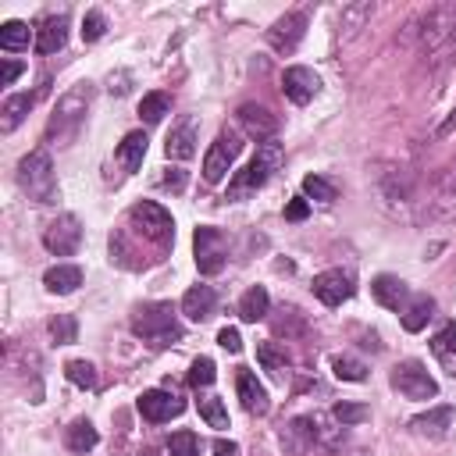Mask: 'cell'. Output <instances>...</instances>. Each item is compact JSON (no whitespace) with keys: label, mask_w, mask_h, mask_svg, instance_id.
<instances>
[{"label":"cell","mask_w":456,"mask_h":456,"mask_svg":"<svg viewBox=\"0 0 456 456\" xmlns=\"http://www.w3.org/2000/svg\"><path fill=\"white\" fill-rule=\"evenodd\" d=\"M406 28L428 64H445L456 57V4H431Z\"/></svg>","instance_id":"1"},{"label":"cell","mask_w":456,"mask_h":456,"mask_svg":"<svg viewBox=\"0 0 456 456\" xmlns=\"http://www.w3.org/2000/svg\"><path fill=\"white\" fill-rule=\"evenodd\" d=\"M89 103H93V82H78V86H71V89L57 100V107H53V114H50L46 139L57 142V146H68V142L82 132L86 114H89Z\"/></svg>","instance_id":"2"},{"label":"cell","mask_w":456,"mask_h":456,"mask_svg":"<svg viewBox=\"0 0 456 456\" xmlns=\"http://www.w3.org/2000/svg\"><path fill=\"white\" fill-rule=\"evenodd\" d=\"M18 185H21V192H25L32 203H39V207L57 203L61 189H57L53 160H50L46 150H32L28 157H21V164H18Z\"/></svg>","instance_id":"3"},{"label":"cell","mask_w":456,"mask_h":456,"mask_svg":"<svg viewBox=\"0 0 456 456\" xmlns=\"http://www.w3.org/2000/svg\"><path fill=\"white\" fill-rule=\"evenodd\" d=\"M132 331L142 342L157 346V349L182 342V324H178L171 303H146V306H139L135 317H132Z\"/></svg>","instance_id":"4"},{"label":"cell","mask_w":456,"mask_h":456,"mask_svg":"<svg viewBox=\"0 0 456 456\" xmlns=\"http://www.w3.org/2000/svg\"><path fill=\"white\" fill-rule=\"evenodd\" d=\"M278 167H281V146H278L274 139L260 142V146H256V157H253L242 171H235V178H232V185H228V196H232V200H242V196L256 192L260 185H267V178H271Z\"/></svg>","instance_id":"5"},{"label":"cell","mask_w":456,"mask_h":456,"mask_svg":"<svg viewBox=\"0 0 456 456\" xmlns=\"http://www.w3.org/2000/svg\"><path fill=\"white\" fill-rule=\"evenodd\" d=\"M128 217H132L135 232H142L150 242H157V246H171L175 242V221H171V214L160 203L139 200V203H132Z\"/></svg>","instance_id":"6"},{"label":"cell","mask_w":456,"mask_h":456,"mask_svg":"<svg viewBox=\"0 0 456 456\" xmlns=\"http://www.w3.org/2000/svg\"><path fill=\"white\" fill-rule=\"evenodd\" d=\"M392 388H399L406 399H435L438 395V381L428 374V367L420 360H403L392 367Z\"/></svg>","instance_id":"7"},{"label":"cell","mask_w":456,"mask_h":456,"mask_svg":"<svg viewBox=\"0 0 456 456\" xmlns=\"http://www.w3.org/2000/svg\"><path fill=\"white\" fill-rule=\"evenodd\" d=\"M192 249H196V267L200 274H217L228 260V242L214 224H200L192 235Z\"/></svg>","instance_id":"8"},{"label":"cell","mask_w":456,"mask_h":456,"mask_svg":"<svg viewBox=\"0 0 456 456\" xmlns=\"http://www.w3.org/2000/svg\"><path fill=\"white\" fill-rule=\"evenodd\" d=\"M239 150H242V142H239V135L235 132H217V139L210 142V150H207V157H203V178L210 182V185H217L224 175H228V167H232V160L239 157Z\"/></svg>","instance_id":"9"},{"label":"cell","mask_w":456,"mask_h":456,"mask_svg":"<svg viewBox=\"0 0 456 456\" xmlns=\"http://www.w3.org/2000/svg\"><path fill=\"white\" fill-rule=\"evenodd\" d=\"M78 242H82V224H78L75 214L53 217V221L46 224V232H43V246H46L50 253H57V256H71V253L78 249Z\"/></svg>","instance_id":"10"},{"label":"cell","mask_w":456,"mask_h":456,"mask_svg":"<svg viewBox=\"0 0 456 456\" xmlns=\"http://www.w3.org/2000/svg\"><path fill=\"white\" fill-rule=\"evenodd\" d=\"M303 36H306V14L303 11H289L267 28V43L274 53H292Z\"/></svg>","instance_id":"11"},{"label":"cell","mask_w":456,"mask_h":456,"mask_svg":"<svg viewBox=\"0 0 456 456\" xmlns=\"http://www.w3.org/2000/svg\"><path fill=\"white\" fill-rule=\"evenodd\" d=\"M310 289H314V296H317L324 306H342V303L356 292V289H353V274H346V271H338V267L321 271Z\"/></svg>","instance_id":"12"},{"label":"cell","mask_w":456,"mask_h":456,"mask_svg":"<svg viewBox=\"0 0 456 456\" xmlns=\"http://www.w3.org/2000/svg\"><path fill=\"white\" fill-rule=\"evenodd\" d=\"M281 93L292 100V103H310L317 93H321V78H317V71H310V68H303V64H292V68H285L281 71Z\"/></svg>","instance_id":"13"},{"label":"cell","mask_w":456,"mask_h":456,"mask_svg":"<svg viewBox=\"0 0 456 456\" xmlns=\"http://www.w3.org/2000/svg\"><path fill=\"white\" fill-rule=\"evenodd\" d=\"M185 410V403L175 395V392H164V388H150L139 395V413L150 420V424H164L171 417H178Z\"/></svg>","instance_id":"14"},{"label":"cell","mask_w":456,"mask_h":456,"mask_svg":"<svg viewBox=\"0 0 456 456\" xmlns=\"http://www.w3.org/2000/svg\"><path fill=\"white\" fill-rule=\"evenodd\" d=\"M235 118H239V125H242L256 142H267V139H274V132H278V118H274L267 107H260V103H242V107L235 110Z\"/></svg>","instance_id":"15"},{"label":"cell","mask_w":456,"mask_h":456,"mask_svg":"<svg viewBox=\"0 0 456 456\" xmlns=\"http://www.w3.org/2000/svg\"><path fill=\"white\" fill-rule=\"evenodd\" d=\"M164 153L167 160H189L196 153V118L185 114L178 118V125H171L167 139H164Z\"/></svg>","instance_id":"16"},{"label":"cell","mask_w":456,"mask_h":456,"mask_svg":"<svg viewBox=\"0 0 456 456\" xmlns=\"http://www.w3.org/2000/svg\"><path fill=\"white\" fill-rule=\"evenodd\" d=\"M235 392H239V399H242V410L246 413H256V417H264L267 410H271V399H267V388L256 381V374L253 370H239L235 374Z\"/></svg>","instance_id":"17"},{"label":"cell","mask_w":456,"mask_h":456,"mask_svg":"<svg viewBox=\"0 0 456 456\" xmlns=\"http://www.w3.org/2000/svg\"><path fill=\"white\" fill-rule=\"evenodd\" d=\"M314 442H321L317 438V413H310V417H292L289 424H285V431H281V445H285V452H306Z\"/></svg>","instance_id":"18"},{"label":"cell","mask_w":456,"mask_h":456,"mask_svg":"<svg viewBox=\"0 0 456 456\" xmlns=\"http://www.w3.org/2000/svg\"><path fill=\"white\" fill-rule=\"evenodd\" d=\"M64 43H68V14L61 11V14L43 18L39 28H36V50L39 53H57Z\"/></svg>","instance_id":"19"},{"label":"cell","mask_w":456,"mask_h":456,"mask_svg":"<svg viewBox=\"0 0 456 456\" xmlns=\"http://www.w3.org/2000/svg\"><path fill=\"white\" fill-rule=\"evenodd\" d=\"M370 296H374L385 310H399V306L406 303V296H410V285H406L403 278H395V274H378V278L370 281Z\"/></svg>","instance_id":"20"},{"label":"cell","mask_w":456,"mask_h":456,"mask_svg":"<svg viewBox=\"0 0 456 456\" xmlns=\"http://www.w3.org/2000/svg\"><path fill=\"white\" fill-rule=\"evenodd\" d=\"M214 303H217V292L210 285H192L185 296H182V314L189 321H203L214 314Z\"/></svg>","instance_id":"21"},{"label":"cell","mask_w":456,"mask_h":456,"mask_svg":"<svg viewBox=\"0 0 456 456\" xmlns=\"http://www.w3.org/2000/svg\"><path fill=\"white\" fill-rule=\"evenodd\" d=\"M449 424H452V406H435V410L417 413V417L410 420V428H413L417 435H428V438H442Z\"/></svg>","instance_id":"22"},{"label":"cell","mask_w":456,"mask_h":456,"mask_svg":"<svg viewBox=\"0 0 456 456\" xmlns=\"http://www.w3.org/2000/svg\"><path fill=\"white\" fill-rule=\"evenodd\" d=\"M43 285H46L50 292H57V296H68V292H75V289L82 285V267H75V264H57V267H50V271L43 274Z\"/></svg>","instance_id":"23"},{"label":"cell","mask_w":456,"mask_h":456,"mask_svg":"<svg viewBox=\"0 0 456 456\" xmlns=\"http://www.w3.org/2000/svg\"><path fill=\"white\" fill-rule=\"evenodd\" d=\"M32 103H36L32 93H14V96H7L4 107H0V128H4V132H14V128L25 121V114L32 110Z\"/></svg>","instance_id":"24"},{"label":"cell","mask_w":456,"mask_h":456,"mask_svg":"<svg viewBox=\"0 0 456 456\" xmlns=\"http://www.w3.org/2000/svg\"><path fill=\"white\" fill-rule=\"evenodd\" d=\"M146 132H128L121 142H118V160H121V167L125 171H135V167H142V157H146Z\"/></svg>","instance_id":"25"},{"label":"cell","mask_w":456,"mask_h":456,"mask_svg":"<svg viewBox=\"0 0 456 456\" xmlns=\"http://www.w3.org/2000/svg\"><path fill=\"white\" fill-rule=\"evenodd\" d=\"M267 306H271L267 289H264V285H253V289H246V292H242V299H239V317L253 324V321L267 317Z\"/></svg>","instance_id":"26"},{"label":"cell","mask_w":456,"mask_h":456,"mask_svg":"<svg viewBox=\"0 0 456 456\" xmlns=\"http://www.w3.org/2000/svg\"><path fill=\"white\" fill-rule=\"evenodd\" d=\"M256 360L264 363V370H267L271 378H285V370H289V353H285V346H278V342H260V346H256Z\"/></svg>","instance_id":"27"},{"label":"cell","mask_w":456,"mask_h":456,"mask_svg":"<svg viewBox=\"0 0 456 456\" xmlns=\"http://www.w3.org/2000/svg\"><path fill=\"white\" fill-rule=\"evenodd\" d=\"M431 314H435V299L431 296H413L410 306L403 310V328L406 331H420L431 321Z\"/></svg>","instance_id":"28"},{"label":"cell","mask_w":456,"mask_h":456,"mask_svg":"<svg viewBox=\"0 0 456 456\" xmlns=\"http://www.w3.org/2000/svg\"><path fill=\"white\" fill-rule=\"evenodd\" d=\"M96 442H100V435H96V428H93L89 420H75V424L64 431V445H68L71 452H89V449H96Z\"/></svg>","instance_id":"29"},{"label":"cell","mask_w":456,"mask_h":456,"mask_svg":"<svg viewBox=\"0 0 456 456\" xmlns=\"http://www.w3.org/2000/svg\"><path fill=\"white\" fill-rule=\"evenodd\" d=\"M431 353L449 367V374H456V324H445V328L431 338Z\"/></svg>","instance_id":"30"},{"label":"cell","mask_w":456,"mask_h":456,"mask_svg":"<svg viewBox=\"0 0 456 456\" xmlns=\"http://www.w3.org/2000/svg\"><path fill=\"white\" fill-rule=\"evenodd\" d=\"M0 50H28V25L25 21H4L0 25Z\"/></svg>","instance_id":"31"},{"label":"cell","mask_w":456,"mask_h":456,"mask_svg":"<svg viewBox=\"0 0 456 456\" xmlns=\"http://www.w3.org/2000/svg\"><path fill=\"white\" fill-rule=\"evenodd\" d=\"M167 110H171V96H167V93H146L142 103H139V118H142L146 125H157Z\"/></svg>","instance_id":"32"},{"label":"cell","mask_w":456,"mask_h":456,"mask_svg":"<svg viewBox=\"0 0 456 456\" xmlns=\"http://www.w3.org/2000/svg\"><path fill=\"white\" fill-rule=\"evenodd\" d=\"M370 14H374V4H367V0H360V4H346L342 14H338V28L356 32V28H363V21H367Z\"/></svg>","instance_id":"33"},{"label":"cell","mask_w":456,"mask_h":456,"mask_svg":"<svg viewBox=\"0 0 456 456\" xmlns=\"http://www.w3.org/2000/svg\"><path fill=\"white\" fill-rule=\"evenodd\" d=\"M64 374H68V381L71 385H78V388H96V367L89 363V360H68L64 363Z\"/></svg>","instance_id":"34"},{"label":"cell","mask_w":456,"mask_h":456,"mask_svg":"<svg viewBox=\"0 0 456 456\" xmlns=\"http://www.w3.org/2000/svg\"><path fill=\"white\" fill-rule=\"evenodd\" d=\"M331 370H335V378H342V381H363V378H367V363L356 360V356H335V360H331Z\"/></svg>","instance_id":"35"},{"label":"cell","mask_w":456,"mask_h":456,"mask_svg":"<svg viewBox=\"0 0 456 456\" xmlns=\"http://www.w3.org/2000/svg\"><path fill=\"white\" fill-rule=\"evenodd\" d=\"M200 417L210 424V428H228V410H224V403L217 399V395H203L200 399Z\"/></svg>","instance_id":"36"},{"label":"cell","mask_w":456,"mask_h":456,"mask_svg":"<svg viewBox=\"0 0 456 456\" xmlns=\"http://www.w3.org/2000/svg\"><path fill=\"white\" fill-rule=\"evenodd\" d=\"M331 417L342 424V428H353V424H363L367 417H370V410L363 406V403H335V410H331Z\"/></svg>","instance_id":"37"},{"label":"cell","mask_w":456,"mask_h":456,"mask_svg":"<svg viewBox=\"0 0 456 456\" xmlns=\"http://www.w3.org/2000/svg\"><path fill=\"white\" fill-rule=\"evenodd\" d=\"M50 335H53L57 346L75 342V338H78V324H75V317H71V314H57V317L50 321Z\"/></svg>","instance_id":"38"},{"label":"cell","mask_w":456,"mask_h":456,"mask_svg":"<svg viewBox=\"0 0 456 456\" xmlns=\"http://www.w3.org/2000/svg\"><path fill=\"white\" fill-rule=\"evenodd\" d=\"M214 378H217L214 360H210V356H196L192 367H189V385H192V388H207V385H214Z\"/></svg>","instance_id":"39"},{"label":"cell","mask_w":456,"mask_h":456,"mask_svg":"<svg viewBox=\"0 0 456 456\" xmlns=\"http://www.w3.org/2000/svg\"><path fill=\"white\" fill-rule=\"evenodd\" d=\"M167 456H200V438L192 431H175L167 438Z\"/></svg>","instance_id":"40"},{"label":"cell","mask_w":456,"mask_h":456,"mask_svg":"<svg viewBox=\"0 0 456 456\" xmlns=\"http://www.w3.org/2000/svg\"><path fill=\"white\" fill-rule=\"evenodd\" d=\"M303 192H306L310 200H321V203H331V200H335V185H331L328 178H321V175H306V178H303Z\"/></svg>","instance_id":"41"},{"label":"cell","mask_w":456,"mask_h":456,"mask_svg":"<svg viewBox=\"0 0 456 456\" xmlns=\"http://www.w3.org/2000/svg\"><path fill=\"white\" fill-rule=\"evenodd\" d=\"M103 32H107V18H103V11H89V14L82 18V39H86V43H96Z\"/></svg>","instance_id":"42"},{"label":"cell","mask_w":456,"mask_h":456,"mask_svg":"<svg viewBox=\"0 0 456 456\" xmlns=\"http://www.w3.org/2000/svg\"><path fill=\"white\" fill-rule=\"evenodd\" d=\"M160 182H164V189H171V192H182V189H185V171H182V167H167Z\"/></svg>","instance_id":"43"},{"label":"cell","mask_w":456,"mask_h":456,"mask_svg":"<svg viewBox=\"0 0 456 456\" xmlns=\"http://www.w3.org/2000/svg\"><path fill=\"white\" fill-rule=\"evenodd\" d=\"M217 342H221L228 353H239V349H242V338H239L235 328H221V331H217Z\"/></svg>","instance_id":"44"},{"label":"cell","mask_w":456,"mask_h":456,"mask_svg":"<svg viewBox=\"0 0 456 456\" xmlns=\"http://www.w3.org/2000/svg\"><path fill=\"white\" fill-rule=\"evenodd\" d=\"M306 210H310V207H306V200H303V196H296V200L285 207V217H289V221H303V217H306Z\"/></svg>","instance_id":"45"},{"label":"cell","mask_w":456,"mask_h":456,"mask_svg":"<svg viewBox=\"0 0 456 456\" xmlns=\"http://www.w3.org/2000/svg\"><path fill=\"white\" fill-rule=\"evenodd\" d=\"M18 75H21V61H4V75H0V86H11Z\"/></svg>","instance_id":"46"},{"label":"cell","mask_w":456,"mask_h":456,"mask_svg":"<svg viewBox=\"0 0 456 456\" xmlns=\"http://www.w3.org/2000/svg\"><path fill=\"white\" fill-rule=\"evenodd\" d=\"M214 456H239V445H235V442L217 438V442H214Z\"/></svg>","instance_id":"47"},{"label":"cell","mask_w":456,"mask_h":456,"mask_svg":"<svg viewBox=\"0 0 456 456\" xmlns=\"http://www.w3.org/2000/svg\"><path fill=\"white\" fill-rule=\"evenodd\" d=\"M452 132H456V110L445 118V125H438V132H435V135H438V139H449Z\"/></svg>","instance_id":"48"}]
</instances>
